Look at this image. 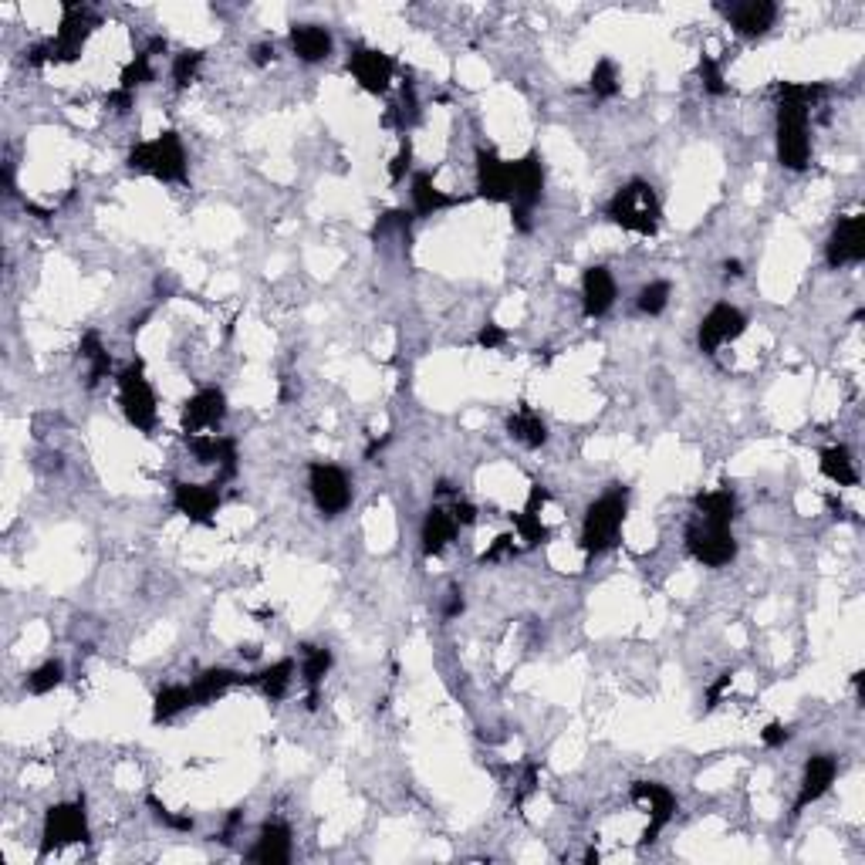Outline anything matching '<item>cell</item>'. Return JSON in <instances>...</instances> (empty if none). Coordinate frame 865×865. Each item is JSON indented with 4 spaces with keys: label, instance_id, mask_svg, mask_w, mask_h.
I'll return each mask as SVG.
<instances>
[{
    "label": "cell",
    "instance_id": "obj_1",
    "mask_svg": "<svg viewBox=\"0 0 865 865\" xmlns=\"http://www.w3.org/2000/svg\"><path fill=\"white\" fill-rule=\"evenodd\" d=\"M98 28V17L92 14V7L85 4H65L61 7V28L51 41H41L28 48V65L41 68V65H68V61H78L82 55L88 34Z\"/></svg>",
    "mask_w": 865,
    "mask_h": 865
},
{
    "label": "cell",
    "instance_id": "obj_2",
    "mask_svg": "<svg viewBox=\"0 0 865 865\" xmlns=\"http://www.w3.org/2000/svg\"><path fill=\"white\" fill-rule=\"evenodd\" d=\"M605 217L615 227L629 230V234L653 237L659 230V220H663V207H659V196L646 180H629L605 203Z\"/></svg>",
    "mask_w": 865,
    "mask_h": 865
},
{
    "label": "cell",
    "instance_id": "obj_3",
    "mask_svg": "<svg viewBox=\"0 0 865 865\" xmlns=\"http://www.w3.org/2000/svg\"><path fill=\"white\" fill-rule=\"evenodd\" d=\"M126 163H129L132 173H146V176L163 180V183H186V176H190L186 146L173 129L159 132L156 139L136 142V146L129 149Z\"/></svg>",
    "mask_w": 865,
    "mask_h": 865
},
{
    "label": "cell",
    "instance_id": "obj_4",
    "mask_svg": "<svg viewBox=\"0 0 865 865\" xmlns=\"http://www.w3.org/2000/svg\"><path fill=\"white\" fill-rule=\"evenodd\" d=\"M626 511H629V490L626 487H612L605 490L595 504H588L585 521H582V551L588 558L602 555L615 545L622 524H626Z\"/></svg>",
    "mask_w": 865,
    "mask_h": 865
},
{
    "label": "cell",
    "instance_id": "obj_5",
    "mask_svg": "<svg viewBox=\"0 0 865 865\" xmlns=\"http://www.w3.org/2000/svg\"><path fill=\"white\" fill-rule=\"evenodd\" d=\"M808 112L811 109H805L801 102H791V98L778 102V159L791 173H801L811 159Z\"/></svg>",
    "mask_w": 865,
    "mask_h": 865
},
{
    "label": "cell",
    "instance_id": "obj_6",
    "mask_svg": "<svg viewBox=\"0 0 865 865\" xmlns=\"http://www.w3.org/2000/svg\"><path fill=\"white\" fill-rule=\"evenodd\" d=\"M514 173V193H511V217L514 227L521 234L531 230V213L541 203V193H545V166H541L538 153L521 156L517 163H511Z\"/></svg>",
    "mask_w": 865,
    "mask_h": 865
},
{
    "label": "cell",
    "instance_id": "obj_7",
    "mask_svg": "<svg viewBox=\"0 0 865 865\" xmlns=\"http://www.w3.org/2000/svg\"><path fill=\"white\" fill-rule=\"evenodd\" d=\"M119 406L136 430L149 433L156 426V392L149 386L142 362H132L119 372Z\"/></svg>",
    "mask_w": 865,
    "mask_h": 865
},
{
    "label": "cell",
    "instance_id": "obj_8",
    "mask_svg": "<svg viewBox=\"0 0 865 865\" xmlns=\"http://www.w3.org/2000/svg\"><path fill=\"white\" fill-rule=\"evenodd\" d=\"M686 548L690 555L707 568H724L737 558V538L727 524H713V521H697L686 528Z\"/></svg>",
    "mask_w": 865,
    "mask_h": 865
},
{
    "label": "cell",
    "instance_id": "obj_9",
    "mask_svg": "<svg viewBox=\"0 0 865 865\" xmlns=\"http://www.w3.org/2000/svg\"><path fill=\"white\" fill-rule=\"evenodd\" d=\"M88 842V815L85 801H65V805H51L44 815L41 828V855H51L65 845Z\"/></svg>",
    "mask_w": 865,
    "mask_h": 865
},
{
    "label": "cell",
    "instance_id": "obj_10",
    "mask_svg": "<svg viewBox=\"0 0 865 865\" xmlns=\"http://www.w3.org/2000/svg\"><path fill=\"white\" fill-rule=\"evenodd\" d=\"M308 487H311V497H315L318 511L325 517H338L352 504V484H349V477H345V470H338L335 463H311Z\"/></svg>",
    "mask_w": 865,
    "mask_h": 865
},
{
    "label": "cell",
    "instance_id": "obj_11",
    "mask_svg": "<svg viewBox=\"0 0 865 865\" xmlns=\"http://www.w3.org/2000/svg\"><path fill=\"white\" fill-rule=\"evenodd\" d=\"M629 795H632V801H636V805L646 808V815H649V825H646V832H642L639 845H653L656 838H659V832H663V828L673 822V815H676V795H673L670 788H666V784H659V781H636V784H632Z\"/></svg>",
    "mask_w": 865,
    "mask_h": 865
},
{
    "label": "cell",
    "instance_id": "obj_12",
    "mask_svg": "<svg viewBox=\"0 0 865 865\" xmlns=\"http://www.w3.org/2000/svg\"><path fill=\"white\" fill-rule=\"evenodd\" d=\"M349 71L362 92L386 95L392 85V75H396V65H392V58L386 51L369 48V44H355L349 51Z\"/></svg>",
    "mask_w": 865,
    "mask_h": 865
},
{
    "label": "cell",
    "instance_id": "obj_13",
    "mask_svg": "<svg viewBox=\"0 0 865 865\" xmlns=\"http://www.w3.org/2000/svg\"><path fill=\"white\" fill-rule=\"evenodd\" d=\"M744 328H747L744 311L727 305V301H720V305H713L700 321V332H697L700 352L713 355L720 345H727V342H734V338L744 335Z\"/></svg>",
    "mask_w": 865,
    "mask_h": 865
},
{
    "label": "cell",
    "instance_id": "obj_14",
    "mask_svg": "<svg viewBox=\"0 0 865 865\" xmlns=\"http://www.w3.org/2000/svg\"><path fill=\"white\" fill-rule=\"evenodd\" d=\"M825 257L832 267H852L865 261V217L862 213H849L842 217L825 244Z\"/></svg>",
    "mask_w": 865,
    "mask_h": 865
},
{
    "label": "cell",
    "instance_id": "obj_15",
    "mask_svg": "<svg viewBox=\"0 0 865 865\" xmlns=\"http://www.w3.org/2000/svg\"><path fill=\"white\" fill-rule=\"evenodd\" d=\"M193 457L203 463V467H217V484H227L237 474V440L234 436H220V433H196L186 436Z\"/></svg>",
    "mask_w": 865,
    "mask_h": 865
},
{
    "label": "cell",
    "instance_id": "obj_16",
    "mask_svg": "<svg viewBox=\"0 0 865 865\" xmlns=\"http://www.w3.org/2000/svg\"><path fill=\"white\" fill-rule=\"evenodd\" d=\"M514 173L511 163H504L494 149H477V196L487 203H511Z\"/></svg>",
    "mask_w": 865,
    "mask_h": 865
},
{
    "label": "cell",
    "instance_id": "obj_17",
    "mask_svg": "<svg viewBox=\"0 0 865 865\" xmlns=\"http://www.w3.org/2000/svg\"><path fill=\"white\" fill-rule=\"evenodd\" d=\"M227 416V396L220 389H200L196 396L186 399L183 406V433L186 436H196V433H207V430H217Z\"/></svg>",
    "mask_w": 865,
    "mask_h": 865
},
{
    "label": "cell",
    "instance_id": "obj_18",
    "mask_svg": "<svg viewBox=\"0 0 865 865\" xmlns=\"http://www.w3.org/2000/svg\"><path fill=\"white\" fill-rule=\"evenodd\" d=\"M720 14L727 17L737 34L761 38L778 21V4H771V0H737V4H720Z\"/></svg>",
    "mask_w": 865,
    "mask_h": 865
},
{
    "label": "cell",
    "instance_id": "obj_19",
    "mask_svg": "<svg viewBox=\"0 0 865 865\" xmlns=\"http://www.w3.org/2000/svg\"><path fill=\"white\" fill-rule=\"evenodd\" d=\"M220 484H176L173 487V507L180 511L186 521L193 524H213V514L220 511Z\"/></svg>",
    "mask_w": 865,
    "mask_h": 865
},
{
    "label": "cell",
    "instance_id": "obj_20",
    "mask_svg": "<svg viewBox=\"0 0 865 865\" xmlns=\"http://www.w3.org/2000/svg\"><path fill=\"white\" fill-rule=\"evenodd\" d=\"M835 774H838V761L832 754H815V757H811V761L805 764V778H801V788H798V798H795V811H791V815H801L808 805H815V801L835 784Z\"/></svg>",
    "mask_w": 865,
    "mask_h": 865
},
{
    "label": "cell",
    "instance_id": "obj_21",
    "mask_svg": "<svg viewBox=\"0 0 865 865\" xmlns=\"http://www.w3.org/2000/svg\"><path fill=\"white\" fill-rule=\"evenodd\" d=\"M615 305V278L609 267L595 264L582 278V308L588 318H602Z\"/></svg>",
    "mask_w": 865,
    "mask_h": 865
},
{
    "label": "cell",
    "instance_id": "obj_22",
    "mask_svg": "<svg viewBox=\"0 0 865 865\" xmlns=\"http://www.w3.org/2000/svg\"><path fill=\"white\" fill-rule=\"evenodd\" d=\"M251 862H261V865H284L291 859V828L284 822H267L257 835L254 849L247 852Z\"/></svg>",
    "mask_w": 865,
    "mask_h": 865
},
{
    "label": "cell",
    "instance_id": "obj_23",
    "mask_svg": "<svg viewBox=\"0 0 865 865\" xmlns=\"http://www.w3.org/2000/svg\"><path fill=\"white\" fill-rule=\"evenodd\" d=\"M457 531H460V524L453 521L450 511H443V507H430V511H426V521H423V534H419V538H423V555L440 558L443 551L450 548V541L457 538Z\"/></svg>",
    "mask_w": 865,
    "mask_h": 865
},
{
    "label": "cell",
    "instance_id": "obj_24",
    "mask_svg": "<svg viewBox=\"0 0 865 865\" xmlns=\"http://www.w3.org/2000/svg\"><path fill=\"white\" fill-rule=\"evenodd\" d=\"M291 51L301 61L315 65V61H325L332 55V34H328L321 24H294L291 28Z\"/></svg>",
    "mask_w": 865,
    "mask_h": 865
},
{
    "label": "cell",
    "instance_id": "obj_25",
    "mask_svg": "<svg viewBox=\"0 0 865 865\" xmlns=\"http://www.w3.org/2000/svg\"><path fill=\"white\" fill-rule=\"evenodd\" d=\"M413 213L416 217H433V213H440V210H447V207H453V203H460L457 196H450V193H443L440 186L433 183V176L430 173H416L413 176Z\"/></svg>",
    "mask_w": 865,
    "mask_h": 865
},
{
    "label": "cell",
    "instance_id": "obj_26",
    "mask_svg": "<svg viewBox=\"0 0 865 865\" xmlns=\"http://www.w3.org/2000/svg\"><path fill=\"white\" fill-rule=\"evenodd\" d=\"M507 433H511V440L524 443L528 450H538V447H545V443H548L545 419L534 413L531 406H521L511 419H507Z\"/></svg>",
    "mask_w": 865,
    "mask_h": 865
},
{
    "label": "cell",
    "instance_id": "obj_27",
    "mask_svg": "<svg viewBox=\"0 0 865 865\" xmlns=\"http://www.w3.org/2000/svg\"><path fill=\"white\" fill-rule=\"evenodd\" d=\"M291 680H294V663L291 659H278V663L267 666V670L247 676V686H257L267 700H284L291 690Z\"/></svg>",
    "mask_w": 865,
    "mask_h": 865
},
{
    "label": "cell",
    "instance_id": "obj_28",
    "mask_svg": "<svg viewBox=\"0 0 865 865\" xmlns=\"http://www.w3.org/2000/svg\"><path fill=\"white\" fill-rule=\"evenodd\" d=\"M305 649V663H301V676H305V686H308V710L318 707V686L321 680L332 670V649L325 646H301Z\"/></svg>",
    "mask_w": 865,
    "mask_h": 865
},
{
    "label": "cell",
    "instance_id": "obj_29",
    "mask_svg": "<svg viewBox=\"0 0 865 865\" xmlns=\"http://www.w3.org/2000/svg\"><path fill=\"white\" fill-rule=\"evenodd\" d=\"M240 683L247 686V676H240V673H234V670H224V666H220V670H203L200 676H196V683H193L196 703L220 700V697H224V693L230 690V686H240Z\"/></svg>",
    "mask_w": 865,
    "mask_h": 865
},
{
    "label": "cell",
    "instance_id": "obj_30",
    "mask_svg": "<svg viewBox=\"0 0 865 865\" xmlns=\"http://www.w3.org/2000/svg\"><path fill=\"white\" fill-rule=\"evenodd\" d=\"M818 467H822V474L832 480V484H838V487H855V484H859V470H855L852 453L845 450V447H828V450H822V457H818Z\"/></svg>",
    "mask_w": 865,
    "mask_h": 865
},
{
    "label": "cell",
    "instance_id": "obj_31",
    "mask_svg": "<svg viewBox=\"0 0 865 865\" xmlns=\"http://www.w3.org/2000/svg\"><path fill=\"white\" fill-rule=\"evenodd\" d=\"M697 511L703 521H713V524H734L737 517V497L734 490H710V494H700L697 497Z\"/></svg>",
    "mask_w": 865,
    "mask_h": 865
},
{
    "label": "cell",
    "instance_id": "obj_32",
    "mask_svg": "<svg viewBox=\"0 0 865 865\" xmlns=\"http://www.w3.org/2000/svg\"><path fill=\"white\" fill-rule=\"evenodd\" d=\"M196 703V693L193 686H166V690L156 693V703H153V720L156 724H166V720L180 717L186 707Z\"/></svg>",
    "mask_w": 865,
    "mask_h": 865
},
{
    "label": "cell",
    "instance_id": "obj_33",
    "mask_svg": "<svg viewBox=\"0 0 865 865\" xmlns=\"http://www.w3.org/2000/svg\"><path fill=\"white\" fill-rule=\"evenodd\" d=\"M82 359L88 362V386H98V382H102L112 372V355L105 352L102 335H98V332H85L82 335Z\"/></svg>",
    "mask_w": 865,
    "mask_h": 865
},
{
    "label": "cell",
    "instance_id": "obj_34",
    "mask_svg": "<svg viewBox=\"0 0 865 865\" xmlns=\"http://www.w3.org/2000/svg\"><path fill=\"white\" fill-rule=\"evenodd\" d=\"M149 82H153V55H149V51H139V55L132 58L126 68H122L119 88H126V92L136 95V88L149 85Z\"/></svg>",
    "mask_w": 865,
    "mask_h": 865
},
{
    "label": "cell",
    "instance_id": "obj_35",
    "mask_svg": "<svg viewBox=\"0 0 865 865\" xmlns=\"http://www.w3.org/2000/svg\"><path fill=\"white\" fill-rule=\"evenodd\" d=\"M61 680H65V666L51 659V663L38 666V670H34L28 680H24V686H28V693H34V697H44V693L58 690Z\"/></svg>",
    "mask_w": 865,
    "mask_h": 865
},
{
    "label": "cell",
    "instance_id": "obj_36",
    "mask_svg": "<svg viewBox=\"0 0 865 865\" xmlns=\"http://www.w3.org/2000/svg\"><path fill=\"white\" fill-rule=\"evenodd\" d=\"M511 517H514L517 534H521V541L528 548H538V545H545V541H548V528L541 524V511H528V507H524L521 514H511Z\"/></svg>",
    "mask_w": 865,
    "mask_h": 865
},
{
    "label": "cell",
    "instance_id": "obj_37",
    "mask_svg": "<svg viewBox=\"0 0 865 865\" xmlns=\"http://www.w3.org/2000/svg\"><path fill=\"white\" fill-rule=\"evenodd\" d=\"M588 88L595 92V98H615V95H619V71H615V61L602 58L599 65L592 68Z\"/></svg>",
    "mask_w": 865,
    "mask_h": 865
},
{
    "label": "cell",
    "instance_id": "obj_38",
    "mask_svg": "<svg viewBox=\"0 0 865 865\" xmlns=\"http://www.w3.org/2000/svg\"><path fill=\"white\" fill-rule=\"evenodd\" d=\"M636 305H639L642 315H663L666 305H670V284H666V281L646 284V288L639 291Z\"/></svg>",
    "mask_w": 865,
    "mask_h": 865
},
{
    "label": "cell",
    "instance_id": "obj_39",
    "mask_svg": "<svg viewBox=\"0 0 865 865\" xmlns=\"http://www.w3.org/2000/svg\"><path fill=\"white\" fill-rule=\"evenodd\" d=\"M200 65H203V51H183V55L173 58V82L176 88H190L200 75Z\"/></svg>",
    "mask_w": 865,
    "mask_h": 865
},
{
    "label": "cell",
    "instance_id": "obj_40",
    "mask_svg": "<svg viewBox=\"0 0 865 865\" xmlns=\"http://www.w3.org/2000/svg\"><path fill=\"white\" fill-rule=\"evenodd\" d=\"M146 805L153 808V815H156V822H159V825L173 828V832H193V818H190V815H176V811H169L156 795H149V798H146Z\"/></svg>",
    "mask_w": 865,
    "mask_h": 865
},
{
    "label": "cell",
    "instance_id": "obj_41",
    "mask_svg": "<svg viewBox=\"0 0 865 865\" xmlns=\"http://www.w3.org/2000/svg\"><path fill=\"white\" fill-rule=\"evenodd\" d=\"M700 78H703V88H707L710 95H727L724 71H720V65H717V61H713L710 55L700 58Z\"/></svg>",
    "mask_w": 865,
    "mask_h": 865
},
{
    "label": "cell",
    "instance_id": "obj_42",
    "mask_svg": "<svg viewBox=\"0 0 865 865\" xmlns=\"http://www.w3.org/2000/svg\"><path fill=\"white\" fill-rule=\"evenodd\" d=\"M504 342H507V332H504L501 325H497V321H487V325L477 332V345H480V349H487V352L501 349Z\"/></svg>",
    "mask_w": 865,
    "mask_h": 865
},
{
    "label": "cell",
    "instance_id": "obj_43",
    "mask_svg": "<svg viewBox=\"0 0 865 865\" xmlns=\"http://www.w3.org/2000/svg\"><path fill=\"white\" fill-rule=\"evenodd\" d=\"M507 555H514V534H501V538H494V545L480 555V561H484V565H494V561H501Z\"/></svg>",
    "mask_w": 865,
    "mask_h": 865
},
{
    "label": "cell",
    "instance_id": "obj_44",
    "mask_svg": "<svg viewBox=\"0 0 865 865\" xmlns=\"http://www.w3.org/2000/svg\"><path fill=\"white\" fill-rule=\"evenodd\" d=\"M761 740H764V747H781V744H788L791 740V727L788 724H781V720H774V724H768L761 730Z\"/></svg>",
    "mask_w": 865,
    "mask_h": 865
},
{
    "label": "cell",
    "instance_id": "obj_45",
    "mask_svg": "<svg viewBox=\"0 0 865 865\" xmlns=\"http://www.w3.org/2000/svg\"><path fill=\"white\" fill-rule=\"evenodd\" d=\"M409 159H413V146H409V142L403 139V149H399V156L392 159V166H389V180H392V183H399V180L406 176Z\"/></svg>",
    "mask_w": 865,
    "mask_h": 865
},
{
    "label": "cell",
    "instance_id": "obj_46",
    "mask_svg": "<svg viewBox=\"0 0 865 865\" xmlns=\"http://www.w3.org/2000/svg\"><path fill=\"white\" fill-rule=\"evenodd\" d=\"M132 105H136V95L126 92V88H115V92L109 95V109H112L115 115H126Z\"/></svg>",
    "mask_w": 865,
    "mask_h": 865
},
{
    "label": "cell",
    "instance_id": "obj_47",
    "mask_svg": "<svg viewBox=\"0 0 865 865\" xmlns=\"http://www.w3.org/2000/svg\"><path fill=\"white\" fill-rule=\"evenodd\" d=\"M463 609H467V602H463V592H460V588H450V592H447V605H443V619H457V615H463Z\"/></svg>",
    "mask_w": 865,
    "mask_h": 865
},
{
    "label": "cell",
    "instance_id": "obj_48",
    "mask_svg": "<svg viewBox=\"0 0 865 865\" xmlns=\"http://www.w3.org/2000/svg\"><path fill=\"white\" fill-rule=\"evenodd\" d=\"M730 683H734V673H720V680L713 683L710 690H707V710H713V707H717V703H720V697H724V690H727Z\"/></svg>",
    "mask_w": 865,
    "mask_h": 865
},
{
    "label": "cell",
    "instance_id": "obj_49",
    "mask_svg": "<svg viewBox=\"0 0 865 865\" xmlns=\"http://www.w3.org/2000/svg\"><path fill=\"white\" fill-rule=\"evenodd\" d=\"M450 514H453V521H457V524H474L477 521V507L470 501H460V497H457V504L450 507Z\"/></svg>",
    "mask_w": 865,
    "mask_h": 865
},
{
    "label": "cell",
    "instance_id": "obj_50",
    "mask_svg": "<svg viewBox=\"0 0 865 865\" xmlns=\"http://www.w3.org/2000/svg\"><path fill=\"white\" fill-rule=\"evenodd\" d=\"M251 61H254L257 68L271 65V61H274V44H271V41H261V44H254V48H251Z\"/></svg>",
    "mask_w": 865,
    "mask_h": 865
},
{
    "label": "cell",
    "instance_id": "obj_51",
    "mask_svg": "<svg viewBox=\"0 0 865 865\" xmlns=\"http://www.w3.org/2000/svg\"><path fill=\"white\" fill-rule=\"evenodd\" d=\"M386 443H389V436H382V440H372L369 447H365V460H372V457H376V453H379L382 447H386Z\"/></svg>",
    "mask_w": 865,
    "mask_h": 865
},
{
    "label": "cell",
    "instance_id": "obj_52",
    "mask_svg": "<svg viewBox=\"0 0 865 865\" xmlns=\"http://www.w3.org/2000/svg\"><path fill=\"white\" fill-rule=\"evenodd\" d=\"M724 271H727V278H740V274H744V264H740V261H727Z\"/></svg>",
    "mask_w": 865,
    "mask_h": 865
}]
</instances>
